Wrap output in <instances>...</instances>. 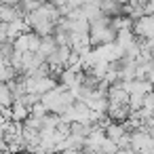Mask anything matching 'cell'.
<instances>
[{
    "instance_id": "6da1fadb",
    "label": "cell",
    "mask_w": 154,
    "mask_h": 154,
    "mask_svg": "<svg viewBox=\"0 0 154 154\" xmlns=\"http://www.w3.org/2000/svg\"><path fill=\"white\" fill-rule=\"evenodd\" d=\"M114 36H116V32L110 28V19L108 17H101V19L89 23V40H91V47H101V45L114 42Z\"/></svg>"
},
{
    "instance_id": "7a4b0ae2",
    "label": "cell",
    "mask_w": 154,
    "mask_h": 154,
    "mask_svg": "<svg viewBox=\"0 0 154 154\" xmlns=\"http://www.w3.org/2000/svg\"><path fill=\"white\" fill-rule=\"evenodd\" d=\"M131 34L135 38H152L154 36V19H152V15H143V17L135 19L133 26H131Z\"/></svg>"
},
{
    "instance_id": "3957f363",
    "label": "cell",
    "mask_w": 154,
    "mask_h": 154,
    "mask_svg": "<svg viewBox=\"0 0 154 154\" xmlns=\"http://www.w3.org/2000/svg\"><path fill=\"white\" fill-rule=\"evenodd\" d=\"M30 116V110L23 106V103H19V101H13L11 103V108H9V120L11 122H26V118Z\"/></svg>"
},
{
    "instance_id": "277c9868",
    "label": "cell",
    "mask_w": 154,
    "mask_h": 154,
    "mask_svg": "<svg viewBox=\"0 0 154 154\" xmlns=\"http://www.w3.org/2000/svg\"><path fill=\"white\" fill-rule=\"evenodd\" d=\"M23 13L19 7H7V5H0V21L2 23H11L15 19H21Z\"/></svg>"
},
{
    "instance_id": "5b68a950",
    "label": "cell",
    "mask_w": 154,
    "mask_h": 154,
    "mask_svg": "<svg viewBox=\"0 0 154 154\" xmlns=\"http://www.w3.org/2000/svg\"><path fill=\"white\" fill-rule=\"evenodd\" d=\"M57 51V45H55V40H53V36H42L40 38V45H38V51H36V55H40L42 59H47L49 55H53Z\"/></svg>"
},
{
    "instance_id": "8992f818",
    "label": "cell",
    "mask_w": 154,
    "mask_h": 154,
    "mask_svg": "<svg viewBox=\"0 0 154 154\" xmlns=\"http://www.w3.org/2000/svg\"><path fill=\"white\" fill-rule=\"evenodd\" d=\"M99 13L108 19L116 17V15H120V5L116 0H99Z\"/></svg>"
},
{
    "instance_id": "52a82bcc",
    "label": "cell",
    "mask_w": 154,
    "mask_h": 154,
    "mask_svg": "<svg viewBox=\"0 0 154 154\" xmlns=\"http://www.w3.org/2000/svg\"><path fill=\"white\" fill-rule=\"evenodd\" d=\"M131 26H133V21H131L129 17H125V15L110 17V28H112L114 32H127V30H131Z\"/></svg>"
},
{
    "instance_id": "ba28073f",
    "label": "cell",
    "mask_w": 154,
    "mask_h": 154,
    "mask_svg": "<svg viewBox=\"0 0 154 154\" xmlns=\"http://www.w3.org/2000/svg\"><path fill=\"white\" fill-rule=\"evenodd\" d=\"M103 133H106V137H108V139H112V141L116 143V141H118V139H120L127 131H125L122 122H110V125L103 129Z\"/></svg>"
},
{
    "instance_id": "9c48e42d",
    "label": "cell",
    "mask_w": 154,
    "mask_h": 154,
    "mask_svg": "<svg viewBox=\"0 0 154 154\" xmlns=\"http://www.w3.org/2000/svg\"><path fill=\"white\" fill-rule=\"evenodd\" d=\"M13 101H15V99H13L11 89H9L5 82H0V108H11Z\"/></svg>"
},
{
    "instance_id": "30bf717a",
    "label": "cell",
    "mask_w": 154,
    "mask_h": 154,
    "mask_svg": "<svg viewBox=\"0 0 154 154\" xmlns=\"http://www.w3.org/2000/svg\"><path fill=\"white\" fill-rule=\"evenodd\" d=\"M15 76H19V74H17V72H15V70H13L9 63L0 68V82H11Z\"/></svg>"
},
{
    "instance_id": "8fae6325",
    "label": "cell",
    "mask_w": 154,
    "mask_h": 154,
    "mask_svg": "<svg viewBox=\"0 0 154 154\" xmlns=\"http://www.w3.org/2000/svg\"><path fill=\"white\" fill-rule=\"evenodd\" d=\"M26 36H28V53H36L40 45V36H36L34 32H28Z\"/></svg>"
},
{
    "instance_id": "7c38bea8",
    "label": "cell",
    "mask_w": 154,
    "mask_h": 154,
    "mask_svg": "<svg viewBox=\"0 0 154 154\" xmlns=\"http://www.w3.org/2000/svg\"><path fill=\"white\" fill-rule=\"evenodd\" d=\"M49 112H47V108L42 106V101H38V103H34L32 108H30V116L32 118H45Z\"/></svg>"
},
{
    "instance_id": "4fadbf2b",
    "label": "cell",
    "mask_w": 154,
    "mask_h": 154,
    "mask_svg": "<svg viewBox=\"0 0 154 154\" xmlns=\"http://www.w3.org/2000/svg\"><path fill=\"white\" fill-rule=\"evenodd\" d=\"M141 108H143V110H152V108H154V95H152V93H146V95L141 97Z\"/></svg>"
},
{
    "instance_id": "5bb4252c",
    "label": "cell",
    "mask_w": 154,
    "mask_h": 154,
    "mask_svg": "<svg viewBox=\"0 0 154 154\" xmlns=\"http://www.w3.org/2000/svg\"><path fill=\"white\" fill-rule=\"evenodd\" d=\"M19 2H21V0H2L0 5H7V7H19Z\"/></svg>"
},
{
    "instance_id": "9a60e30c",
    "label": "cell",
    "mask_w": 154,
    "mask_h": 154,
    "mask_svg": "<svg viewBox=\"0 0 154 154\" xmlns=\"http://www.w3.org/2000/svg\"><path fill=\"white\" fill-rule=\"evenodd\" d=\"M66 154H91V152H87L82 148V150H66Z\"/></svg>"
},
{
    "instance_id": "2e32d148",
    "label": "cell",
    "mask_w": 154,
    "mask_h": 154,
    "mask_svg": "<svg viewBox=\"0 0 154 154\" xmlns=\"http://www.w3.org/2000/svg\"><path fill=\"white\" fill-rule=\"evenodd\" d=\"M0 154H7V141L0 139Z\"/></svg>"
},
{
    "instance_id": "e0dca14e",
    "label": "cell",
    "mask_w": 154,
    "mask_h": 154,
    "mask_svg": "<svg viewBox=\"0 0 154 154\" xmlns=\"http://www.w3.org/2000/svg\"><path fill=\"white\" fill-rule=\"evenodd\" d=\"M114 154H137V152H133V150H116Z\"/></svg>"
},
{
    "instance_id": "ac0fdd59",
    "label": "cell",
    "mask_w": 154,
    "mask_h": 154,
    "mask_svg": "<svg viewBox=\"0 0 154 154\" xmlns=\"http://www.w3.org/2000/svg\"><path fill=\"white\" fill-rule=\"evenodd\" d=\"M116 2H118V5L122 7V5H129V2H131V0H116Z\"/></svg>"
},
{
    "instance_id": "d6986e66",
    "label": "cell",
    "mask_w": 154,
    "mask_h": 154,
    "mask_svg": "<svg viewBox=\"0 0 154 154\" xmlns=\"http://www.w3.org/2000/svg\"><path fill=\"white\" fill-rule=\"evenodd\" d=\"M57 154H66V152H57Z\"/></svg>"
}]
</instances>
